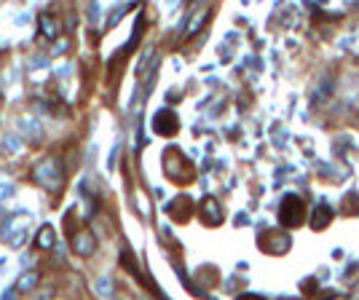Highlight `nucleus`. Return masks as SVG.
I'll list each match as a JSON object with an SVG mask.
<instances>
[{
  "mask_svg": "<svg viewBox=\"0 0 359 300\" xmlns=\"http://www.w3.org/2000/svg\"><path fill=\"white\" fill-rule=\"evenodd\" d=\"M32 182L43 185L46 191L59 193V188L64 185V169H62V161H59V158H46V161H41V164L32 169Z\"/></svg>",
  "mask_w": 359,
  "mask_h": 300,
  "instance_id": "f257e3e1",
  "label": "nucleus"
},
{
  "mask_svg": "<svg viewBox=\"0 0 359 300\" xmlns=\"http://www.w3.org/2000/svg\"><path fill=\"white\" fill-rule=\"evenodd\" d=\"M30 222H32V214L30 212H24V209L14 212L11 217L6 220V225H3L6 241L11 244V247H22L24 239H27V233H30Z\"/></svg>",
  "mask_w": 359,
  "mask_h": 300,
  "instance_id": "f03ea898",
  "label": "nucleus"
},
{
  "mask_svg": "<svg viewBox=\"0 0 359 300\" xmlns=\"http://www.w3.org/2000/svg\"><path fill=\"white\" fill-rule=\"evenodd\" d=\"M279 220H281V225H287V228H298V225L303 222V201H300L298 196H287V199L281 201Z\"/></svg>",
  "mask_w": 359,
  "mask_h": 300,
  "instance_id": "7ed1b4c3",
  "label": "nucleus"
},
{
  "mask_svg": "<svg viewBox=\"0 0 359 300\" xmlns=\"http://www.w3.org/2000/svg\"><path fill=\"white\" fill-rule=\"evenodd\" d=\"M180 126V121L172 110H158L156 113V118H153V129H156V134H164V137H172L174 131Z\"/></svg>",
  "mask_w": 359,
  "mask_h": 300,
  "instance_id": "20e7f679",
  "label": "nucleus"
},
{
  "mask_svg": "<svg viewBox=\"0 0 359 300\" xmlns=\"http://www.w3.org/2000/svg\"><path fill=\"white\" fill-rule=\"evenodd\" d=\"M94 247H97V241H94V233L89 231H78L73 236V252L75 255H94Z\"/></svg>",
  "mask_w": 359,
  "mask_h": 300,
  "instance_id": "39448f33",
  "label": "nucleus"
},
{
  "mask_svg": "<svg viewBox=\"0 0 359 300\" xmlns=\"http://www.w3.org/2000/svg\"><path fill=\"white\" fill-rule=\"evenodd\" d=\"M201 217H204L206 225H220L223 222V209H220V204H217V199L206 196L201 201Z\"/></svg>",
  "mask_w": 359,
  "mask_h": 300,
  "instance_id": "423d86ee",
  "label": "nucleus"
},
{
  "mask_svg": "<svg viewBox=\"0 0 359 300\" xmlns=\"http://www.w3.org/2000/svg\"><path fill=\"white\" fill-rule=\"evenodd\" d=\"M164 169H166V174L172 177V180H180V172L177 169H191L188 166V161L183 156H180V150H166V156H164Z\"/></svg>",
  "mask_w": 359,
  "mask_h": 300,
  "instance_id": "0eeeda50",
  "label": "nucleus"
},
{
  "mask_svg": "<svg viewBox=\"0 0 359 300\" xmlns=\"http://www.w3.org/2000/svg\"><path fill=\"white\" fill-rule=\"evenodd\" d=\"M330 220H333V212H330V206H319V209L314 212V217H311V228H314V231H322V228H327Z\"/></svg>",
  "mask_w": 359,
  "mask_h": 300,
  "instance_id": "6e6552de",
  "label": "nucleus"
},
{
  "mask_svg": "<svg viewBox=\"0 0 359 300\" xmlns=\"http://www.w3.org/2000/svg\"><path fill=\"white\" fill-rule=\"evenodd\" d=\"M54 241H56L54 228H51V225H43L41 233H38V239H35V244H38V247H43V249H51V247H54Z\"/></svg>",
  "mask_w": 359,
  "mask_h": 300,
  "instance_id": "1a4fd4ad",
  "label": "nucleus"
},
{
  "mask_svg": "<svg viewBox=\"0 0 359 300\" xmlns=\"http://www.w3.org/2000/svg\"><path fill=\"white\" fill-rule=\"evenodd\" d=\"M38 281H41V276H38L35 271H30V274H22V279L16 281V292H30L32 287H38Z\"/></svg>",
  "mask_w": 359,
  "mask_h": 300,
  "instance_id": "9d476101",
  "label": "nucleus"
},
{
  "mask_svg": "<svg viewBox=\"0 0 359 300\" xmlns=\"http://www.w3.org/2000/svg\"><path fill=\"white\" fill-rule=\"evenodd\" d=\"M188 206H191V201L183 196V199H177L174 204H169V214H172L174 220H185L188 217Z\"/></svg>",
  "mask_w": 359,
  "mask_h": 300,
  "instance_id": "9b49d317",
  "label": "nucleus"
},
{
  "mask_svg": "<svg viewBox=\"0 0 359 300\" xmlns=\"http://www.w3.org/2000/svg\"><path fill=\"white\" fill-rule=\"evenodd\" d=\"M19 126H22V134H27L30 139H38L41 137V129H38V121L35 118H19Z\"/></svg>",
  "mask_w": 359,
  "mask_h": 300,
  "instance_id": "f8f14e48",
  "label": "nucleus"
},
{
  "mask_svg": "<svg viewBox=\"0 0 359 300\" xmlns=\"http://www.w3.org/2000/svg\"><path fill=\"white\" fill-rule=\"evenodd\" d=\"M56 32H59V24H56L51 16H41V35H46V38H54Z\"/></svg>",
  "mask_w": 359,
  "mask_h": 300,
  "instance_id": "ddd939ff",
  "label": "nucleus"
},
{
  "mask_svg": "<svg viewBox=\"0 0 359 300\" xmlns=\"http://www.w3.org/2000/svg\"><path fill=\"white\" fill-rule=\"evenodd\" d=\"M94 292H99L102 297H107L113 292V279L110 276H99L97 281H94Z\"/></svg>",
  "mask_w": 359,
  "mask_h": 300,
  "instance_id": "4468645a",
  "label": "nucleus"
},
{
  "mask_svg": "<svg viewBox=\"0 0 359 300\" xmlns=\"http://www.w3.org/2000/svg\"><path fill=\"white\" fill-rule=\"evenodd\" d=\"M3 145H6V150H8V153H19V150H22V139H19L16 134H6Z\"/></svg>",
  "mask_w": 359,
  "mask_h": 300,
  "instance_id": "2eb2a0df",
  "label": "nucleus"
},
{
  "mask_svg": "<svg viewBox=\"0 0 359 300\" xmlns=\"http://www.w3.org/2000/svg\"><path fill=\"white\" fill-rule=\"evenodd\" d=\"M206 14H209V11H201V14H196V16H193V22H191V27H188V32H185L188 38H191V35H196V32H198V27H201V24H204V19H206Z\"/></svg>",
  "mask_w": 359,
  "mask_h": 300,
  "instance_id": "dca6fc26",
  "label": "nucleus"
},
{
  "mask_svg": "<svg viewBox=\"0 0 359 300\" xmlns=\"http://www.w3.org/2000/svg\"><path fill=\"white\" fill-rule=\"evenodd\" d=\"M89 16H91V19H97V16H99V6H97V3H91V6H89Z\"/></svg>",
  "mask_w": 359,
  "mask_h": 300,
  "instance_id": "f3484780",
  "label": "nucleus"
},
{
  "mask_svg": "<svg viewBox=\"0 0 359 300\" xmlns=\"http://www.w3.org/2000/svg\"><path fill=\"white\" fill-rule=\"evenodd\" d=\"M11 191H14L11 185H0V199H3V196H11Z\"/></svg>",
  "mask_w": 359,
  "mask_h": 300,
  "instance_id": "a211bd4d",
  "label": "nucleus"
},
{
  "mask_svg": "<svg viewBox=\"0 0 359 300\" xmlns=\"http://www.w3.org/2000/svg\"><path fill=\"white\" fill-rule=\"evenodd\" d=\"M0 99H3V97H0Z\"/></svg>",
  "mask_w": 359,
  "mask_h": 300,
  "instance_id": "6ab92c4d",
  "label": "nucleus"
}]
</instances>
